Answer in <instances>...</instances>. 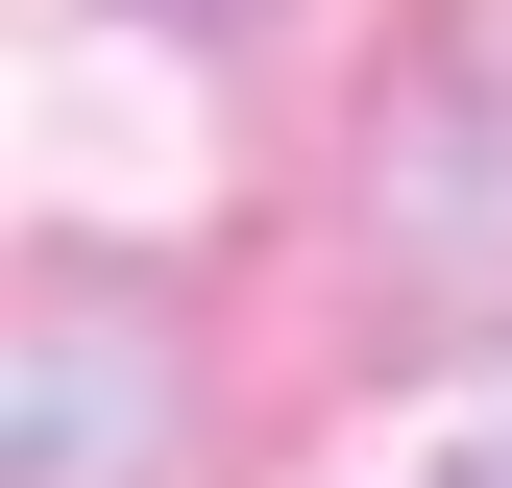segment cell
I'll return each mask as SVG.
<instances>
[{
  "label": "cell",
  "mask_w": 512,
  "mask_h": 488,
  "mask_svg": "<svg viewBox=\"0 0 512 488\" xmlns=\"http://www.w3.org/2000/svg\"><path fill=\"white\" fill-rule=\"evenodd\" d=\"M147 318H25V488H122L147 464Z\"/></svg>",
  "instance_id": "obj_1"
},
{
  "label": "cell",
  "mask_w": 512,
  "mask_h": 488,
  "mask_svg": "<svg viewBox=\"0 0 512 488\" xmlns=\"http://www.w3.org/2000/svg\"><path fill=\"white\" fill-rule=\"evenodd\" d=\"M464 488H512V464H464Z\"/></svg>",
  "instance_id": "obj_2"
}]
</instances>
